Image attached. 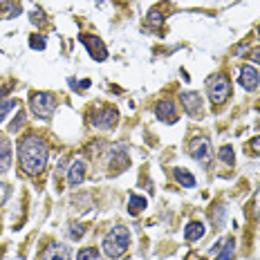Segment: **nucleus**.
I'll return each instance as SVG.
<instances>
[{
  "mask_svg": "<svg viewBox=\"0 0 260 260\" xmlns=\"http://www.w3.org/2000/svg\"><path fill=\"white\" fill-rule=\"evenodd\" d=\"M18 161L20 171L36 177L47 166V146L39 135H25L18 142Z\"/></svg>",
  "mask_w": 260,
  "mask_h": 260,
  "instance_id": "obj_1",
  "label": "nucleus"
},
{
  "mask_svg": "<svg viewBox=\"0 0 260 260\" xmlns=\"http://www.w3.org/2000/svg\"><path fill=\"white\" fill-rule=\"evenodd\" d=\"M130 245V231L123 224L112 226V231L104 238V251L108 258H121L128 251Z\"/></svg>",
  "mask_w": 260,
  "mask_h": 260,
  "instance_id": "obj_2",
  "label": "nucleus"
},
{
  "mask_svg": "<svg viewBox=\"0 0 260 260\" xmlns=\"http://www.w3.org/2000/svg\"><path fill=\"white\" fill-rule=\"evenodd\" d=\"M207 90H209V96H211V104L213 106H220L229 99L231 94V81L224 77V74H215L207 81Z\"/></svg>",
  "mask_w": 260,
  "mask_h": 260,
  "instance_id": "obj_3",
  "label": "nucleus"
},
{
  "mask_svg": "<svg viewBox=\"0 0 260 260\" xmlns=\"http://www.w3.org/2000/svg\"><path fill=\"white\" fill-rule=\"evenodd\" d=\"M29 106H31V112L39 119H50L52 112L56 110V96L52 92H36V94H31Z\"/></svg>",
  "mask_w": 260,
  "mask_h": 260,
  "instance_id": "obj_4",
  "label": "nucleus"
},
{
  "mask_svg": "<svg viewBox=\"0 0 260 260\" xmlns=\"http://www.w3.org/2000/svg\"><path fill=\"white\" fill-rule=\"evenodd\" d=\"M188 155L193 157L198 164L209 166L211 159H213V150H211V144L207 137H195L191 144H188Z\"/></svg>",
  "mask_w": 260,
  "mask_h": 260,
  "instance_id": "obj_5",
  "label": "nucleus"
},
{
  "mask_svg": "<svg viewBox=\"0 0 260 260\" xmlns=\"http://www.w3.org/2000/svg\"><path fill=\"white\" fill-rule=\"evenodd\" d=\"M180 101H182V106H184V112H186L188 117H193V119L202 117V112H204L202 96H200L198 92H182Z\"/></svg>",
  "mask_w": 260,
  "mask_h": 260,
  "instance_id": "obj_6",
  "label": "nucleus"
},
{
  "mask_svg": "<svg viewBox=\"0 0 260 260\" xmlns=\"http://www.w3.org/2000/svg\"><path fill=\"white\" fill-rule=\"evenodd\" d=\"M81 43L88 47L92 58H96V61H106L108 58V50L104 43H101V39H96V36H92V34H81Z\"/></svg>",
  "mask_w": 260,
  "mask_h": 260,
  "instance_id": "obj_7",
  "label": "nucleus"
},
{
  "mask_svg": "<svg viewBox=\"0 0 260 260\" xmlns=\"http://www.w3.org/2000/svg\"><path fill=\"white\" fill-rule=\"evenodd\" d=\"M238 81H240V85L245 90H256L258 83H260V74L256 68H251V65H242L240 70H238Z\"/></svg>",
  "mask_w": 260,
  "mask_h": 260,
  "instance_id": "obj_8",
  "label": "nucleus"
},
{
  "mask_svg": "<svg viewBox=\"0 0 260 260\" xmlns=\"http://www.w3.org/2000/svg\"><path fill=\"white\" fill-rule=\"evenodd\" d=\"M155 115H157V119L159 121H164V123H175L177 121V108H175V104L173 101H169V99H161L159 104L155 106Z\"/></svg>",
  "mask_w": 260,
  "mask_h": 260,
  "instance_id": "obj_9",
  "label": "nucleus"
},
{
  "mask_svg": "<svg viewBox=\"0 0 260 260\" xmlns=\"http://www.w3.org/2000/svg\"><path fill=\"white\" fill-rule=\"evenodd\" d=\"M117 119H119V115H117V110L115 108H106L104 112H99V115H94L90 119V123L94 128H101V130H108V128H112L117 123Z\"/></svg>",
  "mask_w": 260,
  "mask_h": 260,
  "instance_id": "obj_10",
  "label": "nucleus"
},
{
  "mask_svg": "<svg viewBox=\"0 0 260 260\" xmlns=\"http://www.w3.org/2000/svg\"><path fill=\"white\" fill-rule=\"evenodd\" d=\"M41 260H70V249L61 242H50L41 253Z\"/></svg>",
  "mask_w": 260,
  "mask_h": 260,
  "instance_id": "obj_11",
  "label": "nucleus"
},
{
  "mask_svg": "<svg viewBox=\"0 0 260 260\" xmlns=\"http://www.w3.org/2000/svg\"><path fill=\"white\" fill-rule=\"evenodd\" d=\"M128 166V155L126 150L121 148V146H117V148H112L110 153V173L112 175H117V173H121L123 169Z\"/></svg>",
  "mask_w": 260,
  "mask_h": 260,
  "instance_id": "obj_12",
  "label": "nucleus"
},
{
  "mask_svg": "<svg viewBox=\"0 0 260 260\" xmlns=\"http://www.w3.org/2000/svg\"><path fill=\"white\" fill-rule=\"evenodd\" d=\"M83 177H85V161L83 159H74L72 166H70V171H68L70 186H79V184L83 182Z\"/></svg>",
  "mask_w": 260,
  "mask_h": 260,
  "instance_id": "obj_13",
  "label": "nucleus"
},
{
  "mask_svg": "<svg viewBox=\"0 0 260 260\" xmlns=\"http://www.w3.org/2000/svg\"><path fill=\"white\" fill-rule=\"evenodd\" d=\"M9 164H12V146L7 139H0V175L9 169Z\"/></svg>",
  "mask_w": 260,
  "mask_h": 260,
  "instance_id": "obj_14",
  "label": "nucleus"
},
{
  "mask_svg": "<svg viewBox=\"0 0 260 260\" xmlns=\"http://www.w3.org/2000/svg\"><path fill=\"white\" fill-rule=\"evenodd\" d=\"M184 238H186L188 242H195V240H200V238H204V224L202 222H188L186 229H184Z\"/></svg>",
  "mask_w": 260,
  "mask_h": 260,
  "instance_id": "obj_15",
  "label": "nucleus"
},
{
  "mask_svg": "<svg viewBox=\"0 0 260 260\" xmlns=\"http://www.w3.org/2000/svg\"><path fill=\"white\" fill-rule=\"evenodd\" d=\"M173 177H175V182L180 184V186H184V188H193L195 186V177L188 171H184V169H173Z\"/></svg>",
  "mask_w": 260,
  "mask_h": 260,
  "instance_id": "obj_16",
  "label": "nucleus"
},
{
  "mask_svg": "<svg viewBox=\"0 0 260 260\" xmlns=\"http://www.w3.org/2000/svg\"><path fill=\"white\" fill-rule=\"evenodd\" d=\"M146 207H148V200H146V198H142V195H130V200H128V211H130V215L142 213Z\"/></svg>",
  "mask_w": 260,
  "mask_h": 260,
  "instance_id": "obj_17",
  "label": "nucleus"
},
{
  "mask_svg": "<svg viewBox=\"0 0 260 260\" xmlns=\"http://www.w3.org/2000/svg\"><path fill=\"white\" fill-rule=\"evenodd\" d=\"M218 159H220L224 166H234V164H236L234 148H231V146H222V148H220V153H218Z\"/></svg>",
  "mask_w": 260,
  "mask_h": 260,
  "instance_id": "obj_18",
  "label": "nucleus"
},
{
  "mask_svg": "<svg viewBox=\"0 0 260 260\" xmlns=\"http://www.w3.org/2000/svg\"><path fill=\"white\" fill-rule=\"evenodd\" d=\"M77 260H101L99 249H96V247H85V249H81Z\"/></svg>",
  "mask_w": 260,
  "mask_h": 260,
  "instance_id": "obj_19",
  "label": "nucleus"
},
{
  "mask_svg": "<svg viewBox=\"0 0 260 260\" xmlns=\"http://www.w3.org/2000/svg\"><path fill=\"white\" fill-rule=\"evenodd\" d=\"M16 106H18V101H16V99H7L5 104H0V121H5V119L9 117V112H12Z\"/></svg>",
  "mask_w": 260,
  "mask_h": 260,
  "instance_id": "obj_20",
  "label": "nucleus"
},
{
  "mask_svg": "<svg viewBox=\"0 0 260 260\" xmlns=\"http://www.w3.org/2000/svg\"><path fill=\"white\" fill-rule=\"evenodd\" d=\"M234 251H236V242L229 238V240H226V245H224V249L220 251L218 260H234Z\"/></svg>",
  "mask_w": 260,
  "mask_h": 260,
  "instance_id": "obj_21",
  "label": "nucleus"
},
{
  "mask_svg": "<svg viewBox=\"0 0 260 260\" xmlns=\"http://www.w3.org/2000/svg\"><path fill=\"white\" fill-rule=\"evenodd\" d=\"M68 231H70V238L72 240H81L85 234V224H77V222H72V224L68 226Z\"/></svg>",
  "mask_w": 260,
  "mask_h": 260,
  "instance_id": "obj_22",
  "label": "nucleus"
},
{
  "mask_svg": "<svg viewBox=\"0 0 260 260\" xmlns=\"http://www.w3.org/2000/svg\"><path fill=\"white\" fill-rule=\"evenodd\" d=\"M222 222H224V204H218V207L213 209V224L222 226Z\"/></svg>",
  "mask_w": 260,
  "mask_h": 260,
  "instance_id": "obj_23",
  "label": "nucleus"
},
{
  "mask_svg": "<svg viewBox=\"0 0 260 260\" xmlns=\"http://www.w3.org/2000/svg\"><path fill=\"white\" fill-rule=\"evenodd\" d=\"M25 112H18V115H16V119L12 123H9V133H18V128L20 126H25Z\"/></svg>",
  "mask_w": 260,
  "mask_h": 260,
  "instance_id": "obj_24",
  "label": "nucleus"
},
{
  "mask_svg": "<svg viewBox=\"0 0 260 260\" xmlns=\"http://www.w3.org/2000/svg\"><path fill=\"white\" fill-rule=\"evenodd\" d=\"M146 23H150V25H161V23H164V16L157 12V9H153V12H148V16H146Z\"/></svg>",
  "mask_w": 260,
  "mask_h": 260,
  "instance_id": "obj_25",
  "label": "nucleus"
},
{
  "mask_svg": "<svg viewBox=\"0 0 260 260\" xmlns=\"http://www.w3.org/2000/svg\"><path fill=\"white\" fill-rule=\"evenodd\" d=\"M29 47H31V50H45V39L39 36V34H34L29 39Z\"/></svg>",
  "mask_w": 260,
  "mask_h": 260,
  "instance_id": "obj_26",
  "label": "nucleus"
},
{
  "mask_svg": "<svg viewBox=\"0 0 260 260\" xmlns=\"http://www.w3.org/2000/svg\"><path fill=\"white\" fill-rule=\"evenodd\" d=\"M247 148H249V153H251V155H258V157H260V137L251 139V142H249V146H247Z\"/></svg>",
  "mask_w": 260,
  "mask_h": 260,
  "instance_id": "obj_27",
  "label": "nucleus"
},
{
  "mask_svg": "<svg viewBox=\"0 0 260 260\" xmlns=\"http://www.w3.org/2000/svg\"><path fill=\"white\" fill-rule=\"evenodd\" d=\"M31 20H34V25H45V14L36 9V12L31 14Z\"/></svg>",
  "mask_w": 260,
  "mask_h": 260,
  "instance_id": "obj_28",
  "label": "nucleus"
},
{
  "mask_svg": "<svg viewBox=\"0 0 260 260\" xmlns=\"http://www.w3.org/2000/svg\"><path fill=\"white\" fill-rule=\"evenodd\" d=\"M7 195H9V186H7V184H0V204H5Z\"/></svg>",
  "mask_w": 260,
  "mask_h": 260,
  "instance_id": "obj_29",
  "label": "nucleus"
},
{
  "mask_svg": "<svg viewBox=\"0 0 260 260\" xmlns=\"http://www.w3.org/2000/svg\"><path fill=\"white\" fill-rule=\"evenodd\" d=\"M249 58H251L253 63H258V65H260V47H256V50L251 52V56H249Z\"/></svg>",
  "mask_w": 260,
  "mask_h": 260,
  "instance_id": "obj_30",
  "label": "nucleus"
},
{
  "mask_svg": "<svg viewBox=\"0 0 260 260\" xmlns=\"http://www.w3.org/2000/svg\"><path fill=\"white\" fill-rule=\"evenodd\" d=\"M253 211H256V215L260 218V191L256 193V202H253Z\"/></svg>",
  "mask_w": 260,
  "mask_h": 260,
  "instance_id": "obj_31",
  "label": "nucleus"
},
{
  "mask_svg": "<svg viewBox=\"0 0 260 260\" xmlns=\"http://www.w3.org/2000/svg\"><path fill=\"white\" fill-rule=\"evenodd\" d=\"M3 96H5V90H0V99H3Z\"/></svg>",
  "mask_w": 260,
  "mask_h": 260,
  "instance_id": "obj_32",
  "label": "nucleus"
},
{
  "mask_svg": "<svg viewBox=\"0 0 260 260\" xmlns=\"http://www.w3.org/2000/svg\"><path fill=\"white\" fill-rule=\"evenodd\" d=\"M121 3H128V0H121Z\"/></svg>",
  "mask_w": 260,
  "mask_h": 260,
  "instance_id": "obj_33",
  "label": "nucleus"
}]
</instances>
